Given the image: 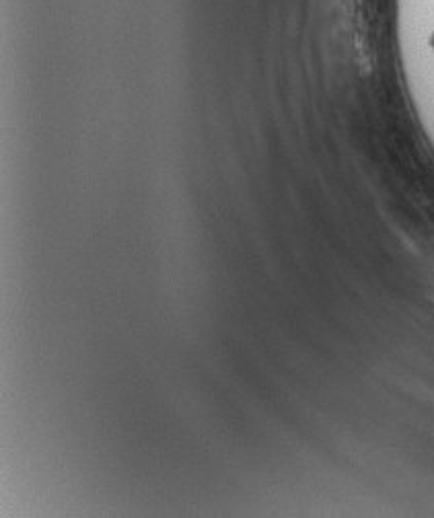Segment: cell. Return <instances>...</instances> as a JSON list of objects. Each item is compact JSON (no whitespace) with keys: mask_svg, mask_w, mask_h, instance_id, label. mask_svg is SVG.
<instances>
[{"mask_svg":"<svg viewBox=\"0 0 434 518\" xmlns=\"http://www.w3.org/2000/svg\"><path fill=\"white\" fill-rule=\"evenodd\" d=\"M430 48H432V50H434V31H432V33H430Z\"/></svg>","mask_w":434,"mask_h":518,"instance_id":"obj_1","label":"cell"}]
</instances>
